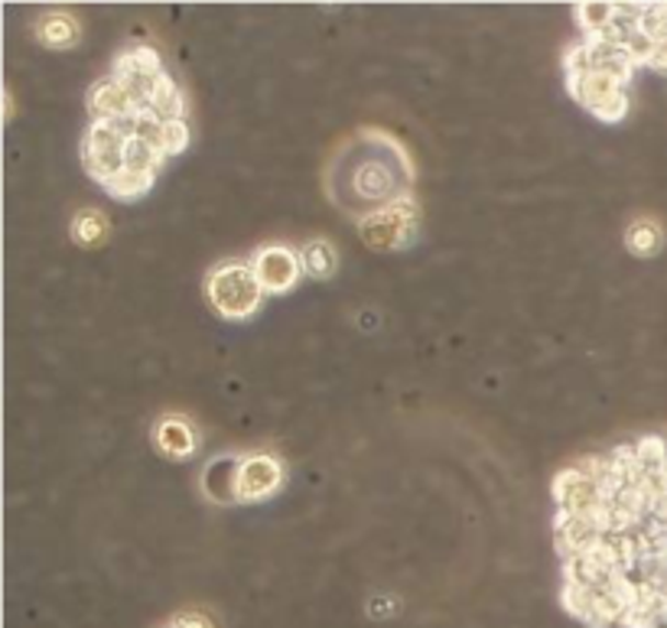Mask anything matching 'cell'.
<instances>
[{
  "label": "cell",
  "instance_id": "6da1fadb",
  "mask_svg": "<svg viewBox=\"0 0 667 628\" xmlns=\"http://www.w3.org/2000/svg\"><path fill=\"white\" fill-rule=\"evenodd\" d=\"M561 606L583 628H667V430L576 456L551 479Z\"/></svg>",
  "mask_w": 667,
  "mask_h": 628
},
{
  "label": "cell",
  "instance_id": "7a4b0ae2",
  "mask_svg": "<svg viewBox=\"0 0 667 628\" xmlns=\"http://www.w3.org/2000/svg\"><path fill=\"white\" fill-rule=\"evenodd\" d=\"M86 111L79 160L114 202L150 195L167 164L183 157L192 141L190 98L147 43L124 46L111 59L86 94Z\"/></svg>",
  "mask_w": 667,
  "mask_h": 628
},
{
  "label": "cell",
  "instance_id": "3957f363",
  "mask_svg": "<svg viewBox=\"0 0 667 628\" xmlns=\"http://www.w3.org/2000/svg\"><path fill=\"white\" fill-rule=\"evenodd\" d=\"M579 43L564 53L573 101L602 124L625 121L642 69L667 76V3H576Z\"/></svg>",
  "mask_w": 667,
  "mask_h": 628
},
{
  "label": "cell",
  "instance_id": "277c9868",
  "mask_svg": "<svg viewBox=\"0 0 667 628\" xmlns=\"http://www.w3.org/2000/svg\"><path fill=\"white\" fill-rule=\"evenodd\" d=\"M414 182L417 170L407 147L382 127H365L346 137L326 167L329 202L355 222L414 195Z\"/></svg>",
  "mask_w": 667,
  "mask_h": 628
},
{
  "label": "cell",
  "instance_id": "5b68a950",
  "mask_svg": "<svg viewBox=\"0 0 667 628\" xmlns=\"http://www.w3.org/2000/svg\"><path fill=\"white\" fill-rule=\"evenodd\" d=\"M205 296H208L212 310L222 319L245 323L261 310L268 293H264L258 273L251 268V261H225V265H218L208 273Z\"/></svg>",
  "mask_w": 667,
  "mask_h": 628
},
{
  "label": "cell",
  "instance_id": "8992f818",
  "mask_svg": "<svg viewBox=\"0 0 667 628\" xmlns=\"http://www.w3.org/2000/svg\"><path fill=\"white\" fill-rule=\"evenodd\" d=\"M355 228H359V238L375 251H404L417 242L420 205L414 195H407L400 202H391L378 212L365 215L362 222H355Z\"/></svg>",
  "mask_w": 667,
  "mask_h": 628
},
{
  "label": "cell",
  "instance_id": "52a82bcc",
  "mask_svg": "<svg viewBox=\"0 0 667 628\" xmlns=\"http://www.w3.org/2000/svg\"><path fill=\"white\" fill-rule=\"evenodd\" d=\"M284 479V466L278 456H271V452L241 456L238 472H235V502H241V505L268 502L281 492Z\"/></svg>",
  "mask_w": 667,
  "mask_h": 628
},
{
  "label": "cell",
  "instance_id": "ba28073f",
  "mask_svg": "<svg viewBox=\"0 0 667 628\" xmlns=\"http://www.w3.org/2000/svg\"><path fill=\"white\" fill-rule=\"evenodd\" d=\"M251 268L258 273L264 293L271 296H281L290 293L299 277H303V261H299V251L286 248V245H264L255 258H251Z\"/></svg>",
  "mask_w": 667,
  "mask_h": 628
},
{
  "label": "cell",
  "instance_id": "9c48e42d",
  "mask_svg": "<svg viewBox=\"0 0 667 628\" xmlns=\"http://www.w3.org/2000/svg\"><path fill=\"white\" fill-rule=\"evenodd\" d=\"M154 444L167 456V459H190L199 449V434L186 417L180 414H167L157 430H154Z\"/></svg>",
  "mask_w": 667,
  "mask_h": 628
},
{
  "label": "cell",
  "instance_id": "30bf717a",
  "mask_svg": "<svg viewBox=\"0 0 667 628\" xmlns=\"http://www.w3.org/2000/svg\"><path fill=\"white\" fill-rule=\"evenodd\" d=\"M238 462L241 456H218L205 466L202 472V492L212 498V502H235V472H238Z\"/></svg>",
  "mask_w": 667,
  "mask_h": 628
},
{
  "label": "cell",
  "instance_id": "8fae6325",
  "mask_svg": "<svg viewBox=\"0 0 667 628\" xmlns=\"http://www.w3.org/2000/svg\"><path fill=\"white\" fill-rule=\"evenodd\" d=\"M36 36L49 49H69V46L79 43L82 33H79V23L69 13H46L39 20V26H36Z\"/></svg>",
  "mask_w": 667,
  "mask_h": 628
},
{
  "label": "cell",
  "instance_id": "7c38bea8",
  "mask_svg": "<svg viewBox=\"0 0 667 628\" xmlns=\"http://www.w3.org/2000/svg\"><path fill=\"white\" fill-rule=\"evenodd\" d=\"M625 248L635 258H655L665 248V232L655 218H635L625 228Z\"/></svg>",
  "mask_w": 667,
  "mask_h": 628
},
{
  "label": "cell",
  "instance_id": "4fadbf2b",
  "mask_svg": "<svg viewBox=\"0 0 667 628\" xmlns=\"http://www.w3.org/2000/svg\"><path fill=\"white\" fill-rule=\"evenodd\" d=\"M299 261H303V273H309L313 280H329L336 268H339V255L326 238H313L299 248Z\"/></svg>",
  "mask_w": 667,
  "mask_h": 628
},
{
  "label": "cell",
  "instance_id": "5bb4252c",
  "mask_svg": "<svg viewBox=\"0 0 667 628\" xmlns=\"http://www.w3.org/2000/svg\"><path fill=\"white\" fill-rule=\"evenodd\" d=\"M104 238H108V222H104L101 212L89 209V212H79V215L72 218V242H76V245L98 248Z\"/></svg>",
  "mask_w": 667,
  "mask_h": 628
},
{
  "label": "cell",
  "instance_id": "9a60e30c",
  "mask_svg": "<svg viewBox=\"0 0 667 628\" xmlns=\"http://www.w3.org/2000/svg\"><path fill=\"white\" fill-rule=\"evenodd\" d=\"M157 628H215V623L205 616V613H195V609H190V613H180V616H173L170 623H163V626Z\"/></svg>",
  "mask_w": 667,
  "mask_h": 628
}]
</instances>
